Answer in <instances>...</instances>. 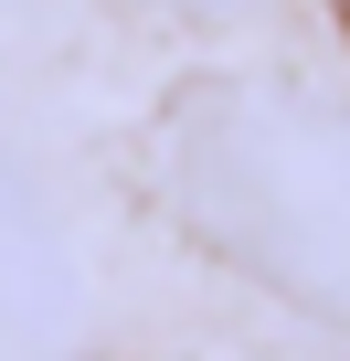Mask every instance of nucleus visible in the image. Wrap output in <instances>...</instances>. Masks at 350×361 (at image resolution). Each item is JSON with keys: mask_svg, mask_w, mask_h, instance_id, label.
Returning a JSON list of instances; mask_svg holds the SVG:
<instances>
[{"mask_svg": "<svg viewBox=\"0 0 350 361\" xmlns=\"http://www.w3.org/2000/svg\"><path fill=\"white\" fill-rule=\"evenodd\" d=\"M339 22H350V0H339Z\"/></svg>", "mask_w": 350, "mask_h": 361, "instance_id": "nucleus-1", "label": "nucleus"}]
</instances>
